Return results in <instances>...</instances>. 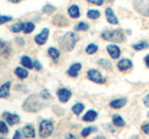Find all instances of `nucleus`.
Masks as SVG:
<instances>
[{"label":"nucleus","instance_id":"nucleus-44","mask_svg":"<svg viewBox=\"0 0 149 139\" xmlns=\"http://www.w3.org/2000/svg\"><path fill=\"white\" fill-rule=\"evenodd\" d=\"M144 61H146V66L149 68V55H147L146 58H144Z\"/></svg>","mask_w":149,"mask_h":139},{"label":"nucleus","instance_id":"nucleus-41","mask_svg":"<svg viewBox=\"0 0 149 139\" xmlns=\"http://www.w3.org/2000/svg\"><path fill=\"white\" fill-rule=\"evenodd\" d=\"M142 130L143 131L144 133L149 134V122H146V124H143L142 126Z\"/></svg>","mask_w":149,"mask_h":139},{"label":"nucleus","instance_id":"nucleus-28","mask_svg":"<svg viewBox=\"0 0 149 139\" xmlns=\"http://www.w3.org/2000/svg\"><path fill=\"white\" fill-rule=\"evenodd\" d=\"M101 16L100 11L96 10V9H90L87 12V17L88 19H91V20H95V19H98Z\"/></svg>","mask_w":149,"mask_h":139},{"label":"nucleus","instance_id":"nucleus-49","mask_svg":"<svg viewBox=\"0 0 149 139\" xmlns=\"http://www.w3.org/2000/svg\"><path fill=\"white\" fill-rule=\"evenodd\" d=\"M148 116H149V113H148Z\"/></svg>","mask_w":149,"mask_h":139},{"label":"nucleus","instance_id":"nucleus-48","mask_svg":"<svg viewBox=\"0 0 149 139\" xmlns=\"http://www.w3.org/2000/svg\"><path fill=\"white\" fill-rule=\"evenodd\" d=\"M107 1H109V2H112V1H114V0H107Z\"/></svg>","mask_w":149,"mask_h":139},{"label":"nucleus","instance_id":"nucleus-18","mask_svg":"<svg viewBox=\"0 0 149 139\" xmlns=\"http://www.w3.org/2000/svg\"><path fill=\"white\" fill-rule=\"evenodd\" d=\"M68 14H69V16L73 19L79 18V16H80V10H79V8L77 5L74 4L72 6H70L68 8Z\"/></svg>","mask_w":149,"mask_h":139},{"label":"nucleus","instance_id":"nucleus-12","mask_svg":"<svg viewBox=\"0 0 149 139\" xmlns=\"http://www.w3.org/2000/svg\"><path fill=\"white\" fill-rule=\"evenodd\" d=\"M11 47L8 42L0 39V54L3 55L4 57H8L10 54Z\"/></svg>","mask_w":149,"mask_h":139},{"label":"nucleus","instance_id":"nucleus-45","mask_svg":"<svg viewBox=\"0 0 149 139\" xmlns=\"http://www.w3.org/2000/svg\"><path fill=\"white\" fill-rule=\"evenodd\" d=\"M8 1L10 2V3H13V4H18V3L22 2V0H8Z\"/></svg>","mask_w":149,"mask_h":139},{"label":"nucleus","instance_id":"nucleus-40","mask_svg":"<svg viewBox=\"0 0 149 139\" xmlns=\"http://www.w3.org/2000/svg\"><path fill=\"white\" fill-rule=\"evenodd\" d=\"M22 137V133L20 131V130H16L15 133H14V136H13V138L14 139H20Z\"/></svg>","mask_w":149,"mask_h":139},{"label":"nucleus","instance_id":"nucleus-17","mask_svg":"<svg viewBox=\"0 0 149 139\" xmlns=\"http://www.w3.org/2000/svg\"><path fill=\"white\" fill-rule=\"evenodd\" d=\"M22 134L26 138H35L36 137V131L31 125H25L22 128Z\"/></svg>","mask_w":149,"mask_h":139},{"label":"nucleus","instance_id":"nucleus-11","mask_svg":"<svg viewBox=\"0 0 149 139\" xmlns=\"http://www.w3.org/2000/svg\"><path fill=\"white\" fill-rule=\"evenodd\" d=\"M52 23L57 27H65L69 24V21L63 15H56L53 18Z\"/></svg>","mask_w":149,"mask_h":139},{"label":"nucleus","instance_id":"nucleus-16","mask_svg":"<svg viewBox=\"0 0 149 139\" xmlns=\"http://www.w3.org/2000/svg\"><path fill=\"white\" fill-rule=\"evenodd\" d=\"M81 69V64L80 63H74L72 64L71 66H70V68L68 69L67 71V74L69 76L71 77H77L78 75V72L80 71Z\"/></svg>","mask_w":149,"mask_h":139},{"label":"nucleus","instance_id":"nucleus-21","mask_svg":"<svg viewBox=\"0 0 149 139\" xmlns=\"http://www.w3.org/2000/svg\"><path fill=\"white\" fill-rule=\"evenodd\" d=\"M21 63L22 64V66L26 69L32 70L33 68H34V62L32 61V59L29 56H26V55L22 56V57L21 58Z\"/></svg>","mask_w":149,"mask_h":139},{"label":"nucleus","instance_id":"nucleus-22","mask_svg":"<svg viewBox=\"0 0 149 139\" xmlns=\"http://www.w3.org/2000/svg\"><path fill=\"white\" fill-rule=\"evenodd\" d=\"M97 112L94 110H88V112L83 116L82 117V120H85V122H93V120H95L96 118H97Z\"/></svg>","mask_w":149,"mask_h":139},{"label":"nucleus","instance_id":"nucleus-4","mask_svg":"<svg viewBox=\"0 0 149 139\" xmlns=\"http://www.w3.org/2000/svg\"><path fill=\"white\" fill-rule=\"evenodd\" d=\"M53 123L49 120H43L39 123V136L47 138L50 136L53 133Z\"/></svg>","mask_w":149,"mask_h":139},{"label":"nucleus","instance_id":"nucleus-33","mask_svg":"<svg viewBox=\"0 0 149 139\" xmlns=\"http://www.w3.org/2000/svg\"><path fill=\"white\" fill-rule=\"evenodd\" d=\"M97 50H98V46L95 45V44H90L88 45L87 47H86V52L88 54V55H92V54H94L97 52Z\"/></svg>","mask_w":149,"mask_h":139},{"label":"nucleus","instance_id":"nucleus-32","mask_svg":"<svg viewBox=\"0 0 149 139\" xmlns=\"http://www.w3.org/2000/svg\"><path fill=\"white\" fill-rule=\"evenodd\" d=\"M8 132H9V129L7 124V122L0 120V133L7 134V133H8Z\"/></svg>","mask_w":149,"mask_h":139},{"label":"nucleus","instance_id":"nucleus-13","mask_svg":"<svg viewBox=\"0 0 149 139\" xmlns=\"http://www.w3.org/2000/svg\"><path fill=\"white\" fill-rule=\"evenodd\" d=\"M105 16H106V20L111 24H118V20L116 16L115 15V13L113 11V9L111 8H107L105 9Z\"/></svg>","mask_w":149,"mask_h":139},{"label":"nucleus","instance_id":"nucleus-42","mask_svg":"<svg viewBox=\"0 0 149 139\" xmlns=\"http://www.w3.org/2000/svg\"><path fill=\"white\" fill-rule=\"evenodd\" d=\"M143 104L149 108V94H148V95H146V97H144V98H143Z\"/></svg>","mask_w":149,"mask_h":139},{"label":"nucleus","instance_id":"nucleus-36","mask_svg":"<svg viewBox=\"0 0 149 139\" xmlns=\"http://www.w3.org/2000/svg\"><path fill=\"white\" fill-rule=\"evenodd\" d=\"M13 20L11 16H7V15H0V25L4 24V23L8 22Z\"/></svg>","mask_w":149,"mask_h":139},{"label":"nucleus","instance_id":"nucleus-7","mask_svg":"<svg viewBox=\"0 0 149 139\" xmlns=\"http://www.w3.org/2000/svg\"><path fill=\"white\" fill-rule=\"evenodd\" d=\"M2 117L5 119L8 125H10V126H13V125L20 123V122H21L20 116L16 113H10V112H8V111H5V112L2 114Z\"/></svg>","mask_w":149,"mask_h":139},{"label":"nucleus","instance_id":"nucleus-35","mask_svg":"<svg viewBox=\"0 0 149 139\" xmlns=\"http://www.w3.org/2000/svg\"><path fill=\"white\" fill-rule=\"evenodd\" d=\"M55 10H56V8L53 6V5H50V4H47L46 6L43 7V8H42V11L47 14H49Z\"/></svg>","mask_w":149,"mask_h":139},{"label":"nucleus","instance_id":"nucleus-2","mask_svg":"<svg viewBox=\"0 0 149 139\" xmlns=\"http://www.w3.org/2000/svg\"><path fill=\"white\" fill-rule=\"evenodd\" d=\"M42 108V102L38 98V96L33 95L29 96L22 104V109L27 112H36Z\"/></svg>","mask_w":149,"mask_h":139},{"label":"nucleus","instance_id":"nucleus-37","mask_svg":"<svg viewBox=\"0 0 149 139\" xmlns=\"http://www.w3.org/2000/svg\"><path fill=\"white\" fill-rule=\"evenodd\" d=\"M41 96H42V98H44V99H49L51 98V95L49 94V92L48 89H43L41 92Z\"/></svg>","mask_w":149,"mask_h":139},{"label":"nucleus","instance_id":"nucleus-20","mask_svg":"<svg viewBox=\"0 0 149 139\" xmlns=\"http://www.w3.org/2000/svg\"><path fill=\"white\" fill-rule=\"evenodd\" d=\"M14 73L16 74V76L21 79V80H23V79H25L28 77V71L25 69V68H22V67H17L15 70H14Z\"/></svg>","mask_w":149,"mask_h":139},{"label":"nucleus","instance_id":"nucleus-6","mask_svg":"<svg viewBox=\"0 0 149 139\" xmlns=\"http://www.w3.org/2000/svg\"><path fill=\"white\" fill-rule=\"evenodd\" d=\"M88 78L90 79L91 81L94 82L96 83H104L106 81V79L104 77H102V73L95 69L90 70V71L88 72Z\"/></svg>","mask_w":149,"mask_h":139},{"label":"nucleus","instance_id":"nucleus-1","mask_svg":"<svg viewBox=\"0 0 149 139\" xmlns=\"http://www.w3.org/2000/svg\"><path fill=\"white\" fill-rule=\"evenodd\" d=\"M79 40V36L74 32H68L59 39L60 47L65 51H71L74 49L77 42Z\"/></svg>","mask_w":149,"mask_h":139},{"label":"nucleus","instance_id":"nucleus-43","mask_svg":"<svg viewBox=\"0 0 149 139\" xmlns=\"http://www.w3.org/2000/svg\"><path fill=\"white\" fill-rule=\"evenodd\" d=\"M16 40H19L20 42H17L18 43V45H24V40H23L22 38H21V37H18V38L16 39Z\"/></svg>","mask_w":149,"mask_h":139},{"label":"nucleus","instance_id":"nucleus-29","mask_svg":"<svg viewBox=\"0 0 149 139\" xmlns=\"http://www.w3.org/2000/svg\"><path fill=\"white\" fill-rule=\"evenodd\" d=\"M84 108H85V107H84L82 103H77L72 107V110L74 114L79 115L84 110Z\"/></svg>","mask_w":149,"mask_h":139},{"label":"nucleus","instance_id":"nucleus-23","mask_svg":"<svg viewBox=\"0 0 149 139\" xmlns=\"http://www.w3.org/2000/svg\"><path fill=\"white\" fill-rule=\"evenodd\" d=\"M48 54L51 58L55 60V61H57V59L60 57V51L55 47H49L48 49Z\"/></svg>","mask_w":149,"mask_h":139},{"label":"nucleus","instance_id":"nucleus-24","mask_svg":"<svg viewBox=\"0 0 149 139\" xmlns=\"http://www.w3.org/2000/svg\"><path fill=\"white\" fill-rule=\"evenodd\" d=\"M112 120H113V123L116 125V126L121 127V126H124V125H125L124 120H123L122 118H121V116L118 115V114H115V115H113V118H112Z\"/></svg>","mask_w":149,"mask_h":139},{"label":"nucleus","instance_id":"nucleus-19","mask_svg":"<svg viewBox=\"0 0 149 139\" xmlns=\"http://www.w3.org/2000/svg\"><path fill=\"white\" fill-rule=\"evenodd\" d=\"M126 104H127V98H118L115 100H112L110 102V107L113 109H120L124 107Z\"/></svg>","mask_w":149,"mask_h":139},{"label":"nucleus","instance_id":"nucleus-34","mask_svg":"<svg viewBox=\"0 0 149 139\" xmlns=\"http://www.w3.org/2000/svg\"><path fill=\"white\" fill-rule=\"evenodd\" d=\"M96 130H97V129H96L95 127H91V126L87 127V128H84V129H83V131L81 132V136H84V137H87V136H90V134H91L92 132H95Z\"/></svg>","mask_w":149,"mask_h":139},{"label":"nucleus","instance_id":"nucleus-5","mask_svg":"<svg viewBox=\"0 0 149 139\" xmlns=\"http://www.w3.org/2000/svg\"><path fill=\"white\" fill-rule=\"evenodd\" d=\"M133 8L139 14L149 17V0H134Z\"/></svg>","mask_w":149,"mask_h":139},{"label":"nucleus","instance_id":"nucleus-8","mask_svg":"<svg viewBox=\"0 0 149 139\" xmlns=\"http://www.w3.org/2000/svg\"><path fill=\"white\" fill-rule=\"evenodd\" d=\"M49 30L48 28H44L38 34H36L35 36V42L36 45H43L46 44L47 40L49 38Z\"/></svg>","mask_w":149,"mask_h":139},{"label":"nucleus","instance_id":"nucleus-15","mask_svg":"<svg viewBox=\"0 0 149 139\" xmlns=\"http://www.w3.org/2000/svg\"><path fill=\"white\" fill-rule=\"evenodd\" d=\"M132 67V61L128 58H123L118 63V68L120 72H125Z\"/></svg>","mask_w":149,"mask_h":139},{"label":"nucleus","instance_id":"nucleus-10","mask_svg":"<svg viewBox=\"0 0 149 139\" xmlns=\"http://www.w3.org/2000/svg\"><path fill=\"white\" fill-rule=\"evenodd\" d=\"M10 87H11V82L8 81L4 83L0 86V98H7L10 94Z\"/></svg>","mask_w":149,"mask_h":139},{"label":"nucleus","instance_id":"nucleus-31","mask_svg":"<svg viewBox=\"0 0 149 139\" xmlns=\"http://www.w3.org/2000/svg\"><path fill=\"white\" fill-rule=\"evenodd\" d=\"M132 47L135 49V50H143V49H146L149 47V45L146 43V42H140L138 44H134L132 45Z\"/></svg>","mask_w":149,"mask_h":139},{"label":"nucleus","instance_id":"nucleus-27","mask_svg":"<svg viewBox=\"0 0 149 139\" xmlns=\"http://www.w3.org/2000/svg\"><path fill=\"white\" fill-rule=\"evenodd\" d=\"M98 64L105 70H112V63L105 58H100L98 60Z\"/></svg>","mask_w":149,"mask_h":139},{"label":"nucleus","instance_id":"nucleus-39","mask_svg":"<svg viewBox=\"0 0 149 139\" xmlns=\"http://www.w3.org/2000/svg\"><path fill=\"white\" fill-rule=\"evenodd\" d=\"M34 68L36 70V71H41L42 70V65L38 60H35L34 61Z\"/></svg>","mask_w":149,"mask_h":139},{"label":"nucleus","instance_id":"nucleus-47","mask_svg":"<svg viewBox=\"0 0 149 139\" xmlns=\"http://www.w3.org/2000/svg\"><path fill=\"white\" fill-rule=\"evenodd\" d=\"M68 137H72V138H74V136H72V134H69Z\"/></svg>","mask_w":149,"mask_h":139},{"label":"nucleus","instance_id":"nucleus-46","mask_svg":"<svg viewBox=\"0 0 149 139\" xmlns=\"http://www.w3.org/2000/svg\"><path fill=\"white\" fill-rule=\"evenodd\" d=\"M95 138H105L104 136H96Z\"/></svg>","mask_w":149,"mask_h":139},{"label":"nucleus","instance_id":"nucleus-30","mask_svg":"<svg viewBox=\"0 0 149 139\" xmlns=\"http://www.w3.org/2000/svg\"><path fill=\"white\" fill-rule=\"evenodd\" d=\"M88 28H90V26H88V23L84 22V21H80L74 26V30L76 31H88Z\"/></svg>","mask_w":149,"mask_h":139},{"label":"nucleus","instance_id":"nucleus-25","mask_svg":"<svg viewBox=\"0 0 149 139\" xmlns=\"http://www.w3.org/2000/svg\"><path fill=\"white\" fill-rule=\"evenodd\" d=\"M35 28H36V26H35L34 23L31 22V21H27V22L24 23V25H23L22 32H24V34H31L32 32H34Z\"/></svg>","mask_w":149,"mask_h":139},{"label":"nucleus","instance_id":"nucleus-3","mask_svg":"<svg viewBox=\"0 0 149 139\" xmlns=\"http://www.w3.org/2000/svg\"><path fill=\"white\" fill-rule=\"evenodd\" d=\"M102 39L110 42H115V43H122L125 41V35L122 30L116 29L114 31H104L102 32Z\"/></svg>","mask_w":149,"mask_h":139},{"label":"nucleus","instance_id":"nucleus-26","mask_svg":"<svg viewBox=\"0 0 149 139\" xmlns=\"http://www.w3.org/2000/svg\"><path fill=\"white\" fill-rule=\"evenodd\" d=\"M23 25H24V23L23 22H16L12 24L10 26V31L14 34H18V32H20L22 31L23 29Z\"/></svg>","mask_w":149,"mask_h":139},{"label":"nucleus","instance_id":"nucleus-38","mask_svg":"<svg viewBox=\"0 0 149 139\" xmlns=\"http://www.w3.org/2000/svg\"><path fill=\"white\" fill-rule=\"evenodd\" d=\"M88 3L96 5V6H102L104 4V0H87Z\"/></svg>","mask_w":149,"mask_h":139},{"label":"nucleus","instance_id":"nucleus-9","mask_svg":"<svg viewBox=\"0 0 149 139\" xmlns=\"http://www.w3.org/2000/svg\"><path fill=\"white\" fill-rule=\"evenodd\" d=\"M57 96L59 100L62 102V103H66V102L71 98L72 96V93L67 88H60L57 90Z\"/></svg>","mask_w":149,"mask_h":139},{"label":"nucleus","instance_id":"nucleus-14","mask_svg":"<svg viewBox=\"0 0 149 139\" xmlns=\"http://www.w3.org/2000/svg\"><path fill=\"white\" fill-rule=\"evenodd\" d=\"M106 49L108 51L109 55L111 56V58H118L120 56V49L118 45H108L106 46Z\"/></svg>","mask_w":149,"mask_h":139}]
</instances>
